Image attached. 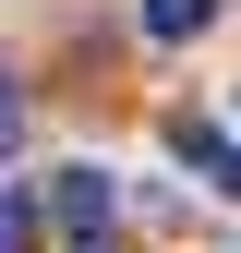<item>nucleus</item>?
<instances>
[{"instance_id": "nucleus-1", "label": "nucleus", "mask_w": 241, "mask_h": 253, "mask_svg": "<svg viewBox=\"0 0 241 253\" xmlns=\"http://www.w3.org/2000/svg\"><path fill=\"white\" fill-rule=\"evenodd\" d=\"M109 205H120V193H109V169H60V181H48V217H60L73 241H97V229H109Z\"/></svg>"}, {"instance_id": "nucleus-2", "label": "nucleus", "mask_w": 241, "mask_h": 253, "mask_svg": "<svg viewBox=\"0 0 241 253\" xmlns=\"http://www.w3.org/2000/svg\"><path fill=\"white\" fill-rule=\"evenodd\" d=\"M217 24V0H145V37L157 48H181V37H205Z\"/></svg>"}, {"instance_id": "nucleus-3", "label": "nucleus", "mask_w": 241, "mask_h": 253, "mask_svg": "<svg viewBox=\"0 0 241 253\" xmlns=\"http://www.w3.org/2000/svg\"><path fill=\"white\" fill-rule=\"evenodd\" d=\"M24 145V84H0V157Z\"/></svg>"}, {"instance_id": "nucleus-4", "label": "nucleus", "mask_w": 241, "mask_h": 253, "mask_svg": "<svg viewBox=\"0 0 241 253\" xmlns=\"http://www.w3.org/2000/svg\"><path fill=\"white\" fill-rule=\"evenodd\" d=\"M0 253H24V205L12 193H0Z\"/></svg>"}, {"instance_id": "nucleus-5", "label": "nucleus", "mask_w": 241, "mask_h": 253, "mask_svg": "<svg viewBox=\"0 0 241 253\" xmlns=\"http://www.w3.org/2000/svg\"><path fill=\"white\" fill-rule=\"evenodd\" d=\"M217 193H241V157H229V181H217Z\"/></svg>"}, {"instance_id": "nucleus-6", "label": "nucleus", "mask_w": 241, "mask_h": 253, "mask_svg": "<svg viewBox=\"0 0 241 253\" xmlns=\"http://www.w3.org/2000/svg\"><path fill=\"white\" fill-rule=\"evenodd\" d=\"M84 253H109V241H84Z\"/></svg>"}]
</instances>
